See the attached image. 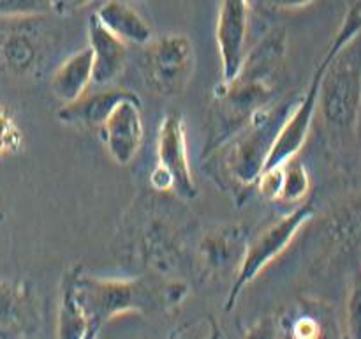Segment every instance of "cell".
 Instances as JSON below:
<instances>
[{
    "mask_svg": "<svg viewBox=\"0 0 361 339\" xmlns=\"http://www.w3.org/2000/svg\"><path fill=\"white\" fill-rule=\"evenodd\" d=\"M361 35V9L358 7H351L349 13L345 14L344 21L338 27L337 34L331 39L330 46H328L326 53L323 55L321 62L317 64L316 71L312 74L309 88L302 99H298L295 108L289 112L288 119H286L284 126L279 131L277 138H275L271 150L268 154L267 162H264V170H274L282 166L284 162L291 161L296 157L302 147L305 145L307 136L312 127L314 115L316 109L319 108V94H321V85H323V78L326 74L330 64Z\"/></svg>",
    "mask_w": 361,
    "mask_h": 339,
    "instance_id": "6da1fadb",
    "label": "cell"
},
{
    "mask_svg": "<svg viewBox=\"0 0 361 339\" xmlns=\"http://www.w3.org/2000/svg\"><path fill=\"white\" fill-rule=\"evenodd\" d=\"M358 39L330 64L321 85V113L328 129L338 138L353 136L358 126L361 109V49Z\"/></svg>",
    "mask_w": 361,
    "mask_h": 339,
    "instance_id": "7a4b0ae2",
    "label": "cell"
},
{
    "mask_svg": "<svg viewBox=\"0 0 361 339\" xmlns=\"http://www.w3.org/2000/svg\"><path fill=\"white\" fill-rule=\"evenodd\" d=\"M67 286L88 327L97 331L113 318L143 309L147 304V293L134 281L80 275Z\"/></svg>",
    "mask_w": 361,
    "mask_h": 339,
    "instance_id": "3957f363",
    "label": "cell"
},
{
    "mask_svg": "<svg viewBox=\"0 0 361 339\" xmlns=\"http://www.w3.org/2000/svg\"><path fill=\"white\" fill-rule=\"evenodd\" d=\"M291 106L288 101L275 105L274 108H263L250 119L242 136L236 140L235 150L229 155V170L235 179L243 186L259 180L264 170L268 154L271 150L279 131L284 126Z\"/></svg>",
    "mask_w": 361,
    "mask_h": 339,
    "instance_id": "277c9868",
    "label": "cell"
},
{
    "mask_svg": "<svg viewBox=\"0 0 361 339\" xmlns=\"http://www.w3.org/2000/svg\"><path fill=\"white\" fill-rule=\"evenodd\" d=\"M312 215V205H300L295 210L286 214L281 221H277L275 225H271L270 228L264 230V232L250 244L245 256H243L242 265H240L235 285H233L231 292H229L228 309H231V307L235 306V302L238 300L243 288H245L249 282H252L254 279L261 274V270H263L267 265H270L271 261L291 244V240L295 239L296 233L303 228L305 222L310 221Z\"/></svg>",
    "mask_w": 361,
    "mask_h": 339,
    "instance_id": "5b68a950",
    "label": "cell"
},
{
    "mask_svg": "<svg viewBox=\"0 0 361 339\" xmlns=\"http://www.w3.org/2000/svg\"><path fill=\"white\" fill-rule=\"evenodd\" d=\"M157 168L152 184L157 189H175L180 196L194 198L196 186L187 154L185 131L178 115H168L161 122L157 138Z\"/></svg>",
    "mask_w": 361,
    "mask_h": 339,
    "instance_id": "8992f818",
    "label": "cell"
},
{
    "mask_svg": "<svg viewBox=\"0 0 361 339\" xmlns=\"http://www.w3.org/2000/svg\"><path fill=\"white\" fill-rule=\"evenodd\" d=\"M249 14L250 6L247 0H221L215 39L226 85L238 76L245 62Z\"/></svg>",
    "mask_w": 361,
    "mask_h": 339,
    "instance_id": "52a82bcc",
    "label": "cell"
},
{
    "mask_svg": "<svg viewBox=\"0 0 361 339\" xmlns=\"http://www.w3.org/2000/svg\"><path fill=\"white\" fill-rule=\"evenodd\" d=\"M148 55V69L155 87L171 94L187 83L194 66V48L187 35L168 34L154 39Z\"/></svg>",
    "mask_w": 361,
    "mask_h": 339,
    "instance_id": "ba28073f",
    "label": "cell"
},
{
    "mask_svg": "<svg viewBox=\"0 0 361 339\" xmlns=\"http://www.w3.org/2000/svg\"><path fill=\"white\" fill-rule=\"evenodd\" d=\"M101 133L106 150L116 165L127 166L136 159L143 143V119L136 94L130 92L115 106L101 126Z\"/></svg>",
    "mask_w": 361,
    "mask_h": 339,
    "instance_id": "9c48e42d",
    "label": "cell"
},
{
    "mask_svg": "<svg viewBox=\"0 0 361 339\" xmlns=\"http://www.w3.org/2000/svg\"><path fill=\"white\" fill-rule=\"evenodd\" d=\"M88 46L94 66V83H111L123 69L127 56V44L109 34L104 27L92 16L88 20Z\"/></svg>",
    "mask_w": 361,
    "mask_h": 339,
    "instance_id": "30bf717a",
    "label": "cell"
},
{
    "mask_svg": "<svg viewBox=\"0 0 361 339\" xmlns=\"http://www.w3.org/2000/svg\"><path fill=\"white\" fill-rule=\"evenodd\" d=\"M99 23L126 44H150L154 32L148 21L126 0H108L94 14Z\"/></svg>",
    "mask_w": 361,
    "mask_h": 339,
    "instance_id": "8fae6325",
    "label": "cell"
},
{
    "mask_svg": "<svg viewBox=\"0 0 361 339\" xmlns=\"http://www.w3.org/2000/svg\"><path fill=\"white\" fill-rule=\"evenodd\" d=\"M129 94L130 90H126V88H106L94 94H85L69 105L60 106L56 117L60 122L69 124V126L101 127L111 115L115 106Z\"/></svg>",
    "mask_w": 361,
    "mask_h": 339,
    "instance_id": "7c38bea8",
    "label": "cell"
},
{
    "mask_svg": "<svg viewBox=\"0 0 361 339\" xmlns=\"http://www.w3.org/2000/svg\"><path fill=\"white\" fill-rule=\"evenodd\" d=\"M90 83H94L92 53L88 48H83L67 56L56 67L51 76V92L62 105H69L87 94Z\"/></svg>",
    "mask_w": 361,
    "mask_h": 339,
    "instance_id": "4fadbf2b",
    "label": "cell"
},
{
    "mask_svg": "<svg viewBox=\"0 0 361 339\" xmlns=\"http://www.w3.org/2000/svg\"><path fill=\"white\" fill-rule=\"evenodd\" d=\"M279 168H281V187H279L277 200L289 201V203L303 200L310 189V179L305 166L296 159H291Z\"/></svg>",
    "mask_w": 361,
    "mask_h": 339,
    "instance_id": "5bb4252c",
    "label": "cell"
},
{
    "mask_svg": "<svg viewBox=\"0 0 361 339\" xmlns=\"http://www.w3.org/2000/svg\"><path fill=\"white\" fill-rule=\"evenodd\" d=\"M55 0H0V18H32L51 14Z\"/></svg>",
    "mask_w": 361,
    "mask_h": 339,
    "instance_id": "9a60e30c",
    "label": "cell"
},
{
    "mask_svg": "<svg viewBox=\"0 0 361 339\" xmlns=\"http://www.w3.org/2000/svg\"><path fill=\"white\" fill-rule=\"evenodd\" d=\"M345 339H361V272L353 279L345 307Z\"/></svg>",
    "mask_w": 361,
    "mask_h": 339,
    "instance_id": "2e32d148",
    "label": "cell"
},
{
    "mask_svg": "<svg viewBox=\"0 0 361 339\" xmlns=\"http://www.w3.org/2000/svg\"><path fill=\"white\" fill-rule=\"evenodd\" d=\"M289 335L293 339H323L324 328L319 320L310 314H303L289 328Z\"/></svg>",
    "mask_w": 361,
    "mask_h": 339,
    "instance_id": "e0dca14e",
    "label": "cell"
},
{
    "mask_svg": "<svg viewBox=\"0 0 361 339\" xmlns=\"http://www.w3.org/2000/svg\"><path fill=\"white\" fill-rule=\"evenodd\" d=\"M247 2L250 9L257 7L264 11H298L312 6L316 0H247Z\"/></svg>",
    "mask_w": 361,
    "mask_h": 339,
    "instance_id": "ac0fdd59",
    "label": "cell"
},
{
    "mask_svg": "<svg viewBox=\"0 0 361 339\" xmlns=\"http://www.w3.org/2000/svg\"><path fill=\"white\" fill-rule=\"evenodd\" d=\"M94 0H55V7H53V13L55 14H71L74 11H80L83 7H87L88 4H92Z\"/></svg>",
    "mask_w": 361,
    "mask_h": 339,
    "instance_id": "d6986e66",
    "label": "cell"
},
{
    "mask_svg": "<svg viewBox=\"0 0 361 339\" xmlns=\"http://www.w3.org/2000/svg\"><path fill=\"white\" fill-rule=\"evenodd\" d=\"M97 335H99V331L97 328H88L87 331V334H85V338L83 339H97Z\"/></svg>",
    "mask_w": 361,
    "mask_h": 339,
    "instance_id": "ffe728a7",
    "label": "cell"
},
{
    "mask_svg": "<svg viewBox=\"0 0 361 339\" xmlns=\"http://www.w3.org/2000/svg\"><path fill=\"white\" fill-rule=\"evenodd\" d=\"M284 339H293V338H291V335H289V332H288V334H286V335H284Z\"/></svg>",
    "mask_w": 361,
    "mask_h": 339,
    "instance_id": "44dd1931",
    "label": "cell"
},
{
    "mask_svg": "<svg viewBox=\"0 0 361 339\" xmlns=\"http://www.w3.org/2000/svg\"><path fill=\"white\" fill-rule=\"evenodd\" d=\"M356 7H358V9H361V2H360V4H356Z\"/></svg>",
    "mask_w": 361,
    "mask_h": 339,
    "instance_id": "7402d4cb",
    "label": "cell"
}]
</instances>
